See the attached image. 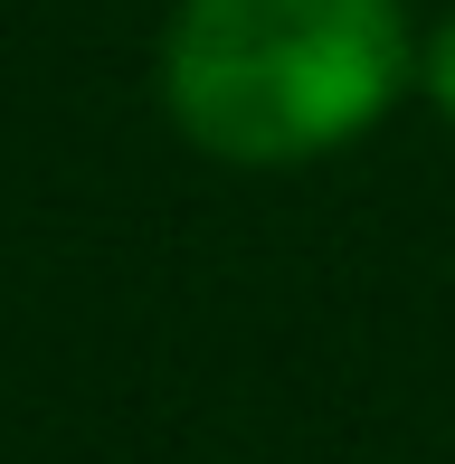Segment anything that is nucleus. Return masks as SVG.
I'll return each instance as SVG.
<instances>
[{
  "mask_svg": "<svg viewBox=\"0 0 455 464\" xmlns=\"http://www.w3.org/2000/svg\"><path fill=\"white\" fill-rule=\"evenodd\" d=\"M418 86L408 0H180L161 29V104L180 142L237 171H295Z\"/></svg>",
  "mask_w": 455,
  "mask_h": 464,
  "instance_id": "f257e3e1",
  "label": "nucleus"
},
{
  "mask_svg": "<svg viewBox=\"0 0 455 464\" xmlns=\"http://www.w3.org/2000/svg\"><path fill=\"white\" fill-rule=\"evenodd\" d=\"M418 86H427V104H437V114L455 123V10L418 38Z\"/></svg>",
  "mask_w": 455,
  "mask_h": 464,
  "instance_id": "f03ea898",
  "label": "nucleus"
}]
</instances>
